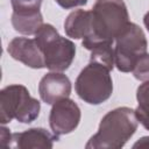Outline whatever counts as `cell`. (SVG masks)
Returning <instances> with one entry per match:
<instances>
[{
    "mask_svg": "<svg viewBox=\"0 0 149 149\" xmlns=\"http://www.w3.org/2000/svg\"><path fill=\"white\" fill-rule=\"evenodd\" d=\"M139 120L135 109L118 107L104 115L98 132L90 137L85 148L87 149H119L135 134Z\"/></svg>",
    "mask_w": 149,
    "mask_h": 149,
    "instance_id": "6da1fadb",
    "label": "cell"
},
{
    "mask_svg": "<svg viewBox=\"0 0 149 149\" xmlns=\"http://www.w3.org/2000/svg\"><path fill=\"white\" fill-rule=\"evenodd\" d=\"M91 14L92 34L87 37L99 41L113 43L130 22L123 0H97Z\"/></svg>",
    "mask_w": 149,
    "mask_h": 149,
    "instance_id": "7a4b0ae2",
    "label": "cell"
},
{
    "mask_svg": "<svg viewBox=\"0 0 149 149\" xmlns=\"http://www.w3.org/2000/svg\"><path fill=\"white\" fill-rule=\"evenodd\" d=\"M41 111V104L29 94L26 86L13 84L0 91V122L6 125L13 119L21 123L35 121Z\"/></svg>",
    "mask_w": 149,
    "mask_h": 149,
    "instance_id": "3957f363",
    "label": "cell"
},
{
    "mask_svg": "<svg viewBox=\"0 0 149 149\" xmlns=\"http://www.w3.org/2000/svg\"><path fill=\"white\" fill-rule=\"evenodd\" d=\"M35 41L43 54L47 69L63 72L70 68L76 56V45L71 40L62 37L52 24L44 23L35 34Z\"/></svg>",
    "mask_w": 149,
    "mask_h": 149,
    "instance_id": "277c9868",
    "label": "cell"
},
{
    "mask_svg": "<svg viewBox=\"0 0 149 149\" xmlns=\"http://www.w3.org/2000/svg\"><path fill=\"white\" fill-rule=\"evenodd\" d=\"M111 70L97 62L90 63L78 74L74 88L77 95L90 105H100L113 93Z\"/></svg>",
    "mask_w": 149,
    "mask_h": 149,
    "instance_id": "5b68a950",
    "label": "cell"
},
{
    "mask_svg": "<svg viewBox=\"0 0 149 149\" xmlns=\"http://www.w3.org/2000/svg\"><path fill=\"white\" fill-rule=\"evenodd\" d=\"M146 35L136 23L129 22L123 31L115 38V66L121 72H132L137 59L147 52Z\"/></svg>",
    "mask_w": 149,
    "mask_h": 149,
    "instance_id": "8992f818",
    "label": "cell"
},
{
    "mask_svg": "<svg viewBox=\"0 0 149 149\" xmlns=\"http://www.w3.org/2000/svg\"><path fill=\"white\" fill-rule=\"evenodd\" d=\"M81 113L78 105L70 98L58 100L52 105L49 115V125L57 136L73 132L80 122Z\"/></svg>",
    "mask_w": 149,
    "mask_h": 149,
    "instance_id": "52a82bcc",
    "label": "cell"
},
{
    "mask_svg": "<svg viewBox=\"0 0 149 149\" xmlns=\"http://www.w3.org/2000/svg\"><path fill=\"white\" fill-rule=\"evenodd\" d=\"M7 52L12 58L23 63L31 69L45 68L43 54L37 45L35 38L29 37H14L7 47Z\"/></svg>",
    "mask_w": 149,
    "mask_h": 149,
    "instance_id": "ba28073f",
    "label": "cell"
},
{
    "mask_svg": "<svg viewBox=\"0 0 149 149\" xmlns=\"http://www.w3.org/2000/svg\"><path fill=\"white\" fill-rule=\"evenodd\" d=\"M38 93L43 102L54 105L61 99L69 98L71 93V81L63 72H48L40 80Z\"/></svg>",
    "mask_w": 149,
    "mask_h": 149,
    "instance_id": "9c48e42d",
    "label": "cell"
},
{
    "mask_svg": "<svg viewBox=\"0 0 149 149\" xmlns=\"http://www.w3.org/2000/svg\"><path fill=\"white\" fill-rule=\"evenodd\" d=\"M58 136L51 134L44 128H29L21 133H13L8 148H52L54 141H57Z\"/></svg>",
    "mask_w": 149,
    "mask_h": 149,
    "instance_id": "30bf717a",
    "label": "cell"
},
{
    "mask_svg": "<svg viewBox=\"0 0 149 149\" xmlns=\"http://www.w3.org/2000/svg\"><path fill=\"white\" fill-rule=\"evenodd\" d=\"M64 30L68 37L79 40L92 34V14L91 10L76 9L71 12L64 22Z\"/></svg>",
    "mask_w": 149,
    "mask_h": 149,
    "instance_id": "8fae6325",
    "label": "cell"
},
{
    "mask_svg": "<svg viewBox=\"0 0 149 149\" xmlns=\"http://www.w3.org/2000/svg\"><path fill=\"white\" fill-rule=\"evenodd\" d=\"M81 44L85 49L91 51L90 61L100 63L107 66L109 70H113L115 65V58H114V48L112 47L113 44L112 42L85 37L83 38Z\"/></svg>",
    "mask_w": 149,
    "mask_h": 149,
    "instance_id": "7c38bea8",
    "label": "cell"
},
{
    "mask_svg": "<svg viewBox=\"0 0 149 149\" xmlns=\"http://www.w3.org/2000/svg\"><path fill=\"white\" fill-rule=\"evenodd\" d=\"M43 24L41 10L30 13H12V26L17 33L22 35H35Z\"/></svg>",
    "mask_w": 149,
    "mask_h": 149,
    "instance_id": "4fadbf2b",
    "label": "cell"
},
{
    "mask_svg": "<svg viewBox=\"0 0 149 149\" xmlns=\"http://www.w3.org/2000/svg\"><path fill=\"white\" fill-rule=\"evenodd\" d=\"M137 107L135 109L136 118L139 122L149 130V80L143 81L136 91Z\"/></svg>",
    "mask_w": 149,
    "mask_h": 149,
    "instance_id": "5bb4252c",
    "label": "cell"
},
{
    "mask_svg": "<svg viewBox=\"0 0 149 149\" xmlns=\"http://www.w3.org/2000/svg\"><path fill=\"white\" fill-rule=\"evenodd\" d=\"M133 76L141 81L149 80V54L146 52L142 55L137 62L135 63L133 70H132Z\"/></svg>",
    "mask_w": 149,
    "mask_h": 149,
    "instance_id": "9a60e30c",
    "label": "cell"
},
{
    "mask_svg": "<svg viewBox=\"0 0 149 149\" xmlns=\"http://www.w3.org/2000/svg\"><path fill=\"white\" fill-rule=\"evenodd\" d=\"M13 12L16 13H30L40 12L42 0H10Z\"/></svg>",
    "mask_w": 149,
    "mask_h": 149,
    "instance_id": "2e32d148",
    "label": "cell"
},
{
    "mask_svg": "<svg viewBox=\"0 0 149 149\" xmlns=\"http://www.w3.org/2000/svg\"><path fill=\"white\" fill-rule=\"evenodd\" d=\"M62 8L65 9H70V8H74V7H79V6H84L86 5L87 0H55Z\"/></svg>",
    "mask_w": 149,
    "mask_h": 149,
    "instance_id": "e0dca14e",
    "label": "cell"
},
{
    "mask_svg": "<svg viewBox=\"0 0 149 149\" xmlns=\"http://www.w3.org/2000/svg\"><path fill=\"white\" fill-rule=\"evenodd\" d=\"M10 140H12V134L9 133V130L6 127L2 126L0 129V147L8 148Z\"/></svg>",
    "mask_w": 149,
    "mask_h": 149,
    "instance_id": "ac0fdd59",
    "label": "cell"
},
{
    "mask_svg": "<svg viewBox=\"0 0 149 149\" xmlns=\"http://www.w3.org/2000/svg\"><path fill=\"white\" fill-rule=\"evenodd\" d=\"M147 148L149 147V136H143L141 137L136 143H134L133 148Z\"/></svg>",
    "mask_w": 149,
    "mask_h": 149,
    "instance_id": "d6986e66",
    "label": "cell"
},
{
    "mask_svg": "<svg viewBox=\"0 0 149 149\" xmlns=\"http://www.w3.org/2000/svg\"><path fill=\"white\" fill-rule=\"evenodd\" d=\"M143 23H144L147 30L149 31V10L146 13V15H144V17H143Z\"/></svg>",
    "mask_w": 149,
    "mask_h": 149,
    "instance_id": "ffe728a7",
    "label": "cell"
}]
</instances>
